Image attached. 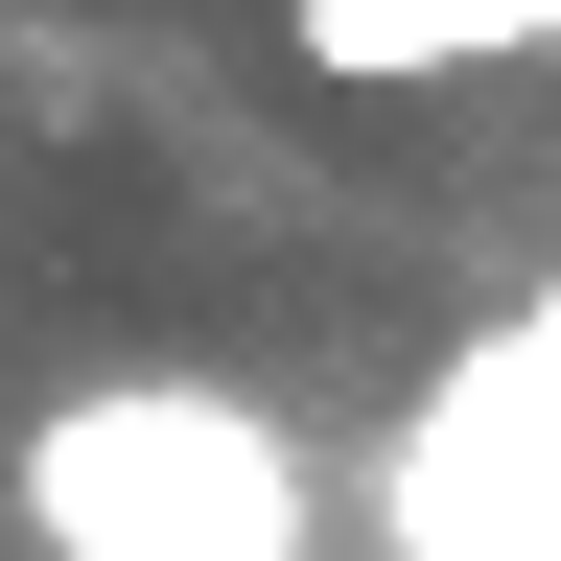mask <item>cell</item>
Here are the masks:
<instances>
[{
  "label": "cell",
  "instance_id": "cell-1",
  "mask_svg": "<svg viewBox=\"0 0 561 561\" xmlns=\"http://www.w3.org/2000/svg\"><path fill=\"white\" fill-rule=\"evenodd\" d=\"M0 491H24L47 561H328L305 421L234 375H70V398H24Z\"/></svg>",
  "mask_w": 561,
  "mask_h": 561
},
{
  "label": "cell",
  "instance_id": "cell-2",
  "mask_svg": "<svg viewBox=\"0 0 561 561\" xmlns=\"http://www.w3.org/2000/svg\"><path fill=\"white\" fill-rule=\"evenodd\" d=\"M561 0H280V70L328 94H445V70H538Z\"/></svg>",
  "mask_w": 561,
  "mask_h": 561
},
{
  "label": "cell",
  "instance_id": "cell-3",
  "mask_svg": "<svg viewBox=\"0 0 561 561\" xmlns=\"http://www.w3.org/2000/svg\"><path fill=\"white\" fill-rule=\"evenodd\" d=\"M538 328H561V280H538Z\"/></svg>",
  "mask_w": 561,
  "mask_h": 561
}]
</instances>
